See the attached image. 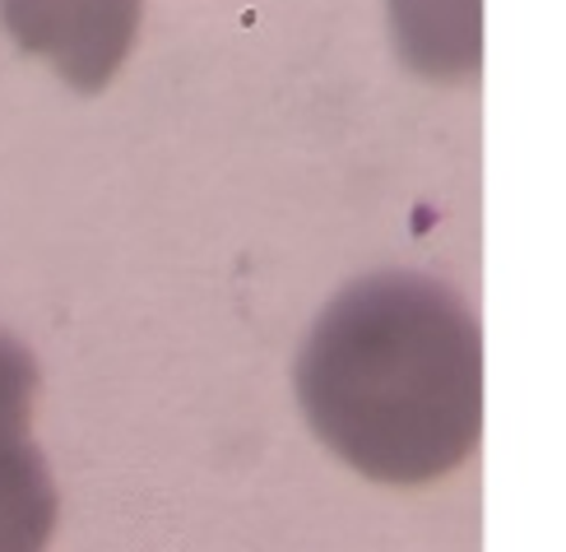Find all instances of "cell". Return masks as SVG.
Instances as JSON below:
<instances>
[{"instance_id": "1", "label": "cell", "mask_w": 566, "mask_h": 552, "mask_svg": "<svg viewBox=\"0 0 566 552\" xmlns=\"http://www.w3.org/2000/svg\"><path fill=\"white\" fill-rule=\"evenodd\" d=\"M297 395L316 437L358 473L428 483L479 441V325L437 279H363L316 321L297 363Z\"/></svg>"}, {"instance_id": "2", "label": "cell", "mask_w": 566, "mask_h": 552, "mask_svg": "<svg viewBox=\"0 0 566 552\" xmlns=\"http://www.w3.org/2000/svg\"><path fill=\"white\" fill-rule=\"evenodd\" d=\"M10 38L56 65L75 88H103L126 61L139 0H0Z\"/></svg>"}, {"instance_id": "3", "label": "cell", "mask_w": 566, "mask_h": 552, "mask_svg": "<svg viewBox=\"0 0 566 552\" xmlns=\"http://www.w3.org/2000/svg\"><path fill=\"white\" fill-rule=\"evenodd\" d=\"M38 372L23 344L0 330V552H42L56 520V488L29 441Z\"/></svg>"}, {"instance_id": "4", "label": "cell", "mask_w": 566, "mask_h": 552, "mask_svg": "<svg viewBox=\"0 0 566 552\" xmlns=\"http://www.w3.org/2000/svg\"><path fill=\"white\" fill-rule=\"evenodd\" d=\"M395 42L422 75H469L483 52V0H390Z\"/></svg>"}]
</instances>
